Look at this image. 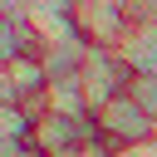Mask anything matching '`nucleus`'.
<instances>
[{"instance_id": "nucleus-5", "label": "nucleus", "mask_w": 157, "mask_h": 157, "mask_svg": "<svg viewBox=\"0 0 157 157\" xmlns=\"http://www.w3.org/2000/svg\"><path fill=\"white\" fill-rule=\"evenodd\" d=\"M118 54L132 74H157V20H132L118 39Z\"/></svg>"}, {"instance_id": "nucleus-8", "label": "nucleus", "mask_w": 157, "mask_h": 157, "mask_svg": "<svg viewBox=\"0 0 157 157\" xmlns=\"http://www.w3.org/2000/svg\"><path fill=\"white\" fill-rule=\"evenodd\" d=\"M128 93L157 118V74H132V83H128Z\"/></svg>"}, {"instance_id": "nucleus-12", "label": "nucleus", "mask_w": 157, "mask_h": 157, "mask_svg": "<svg viewBox=\"0 0 157 157\" xmlns=\"http://www.w3.org/2000/svg\"><path fill=\"white\" fill-rule=\"evenodd\" d=\"M20 157H44V152H34V147H25V152H20Z\"/></svg>"}, {"instance_id": "nucleus-10", "label": "nucleus", "mask_w": 157, "mask_h": 157, "mask_svg": "<svg viewBox=\"0 0 157 157\" xmlns=\"http://www.w3.org/2000/svg\"><path fill=\"white\" fill-rule=\"evenodd\" d=\"M113 157H157V132L142 137V142H128V147H113Z\"/></svg>"}, {"instance_id": "nucleus-7", "label": "nucleus", "mask_w": 157, "mask_h": 157, "mask_svg": "<svg viewBox=\"0 0 157 157\" xmlns=\"http://www.w3.org/2000/svg\"><path fill=\"white\" fill-rule=\"evenodd\" d=\"M34 49H39V34H34L29 15L25 10L0 15V64L5 59H20V54H34Z\"/></svg>"}, {"instance_id": "nucleus-1", "label": "nucleus", "mask_w": 157, "mask_h": 157, "mask_svg": "<svg viewBox=\"0 0 157 157\" xmlns=\"http://www.w3.org/2000/svg\"><path fill=\"white\" fill-rule=\"evenodd\" d=\"M78 83H83V98H88V113H98L108 98L128 93L132 83V69L123 64V54L113 44H88L83 64H78Z\"/></svg>"}, {"instance_id": "nucleus-3", "label": "nucleus", "mask_w": 157, "mask_h": 157, "mask_svg": "<svg viewBox=\"0 0 157 157\" xmlns=\"http://www.w3.org/2000/svg\"><path fill=\"white\" fill-rule=\"evenodd\" d=\"M93 118H98V137H103L108 147H128V142H142V137H152V132H157V118H152L132 93L108 98Z\"/></svg>"}, {"instance_id": "nucleus-4", "label": "nucleus", "mask_w": 157, "mask_h": 157, "mask_svg": "<svg viewBox=\"0 0 157 157\" xmlns=\"http://www.w3.org/2000/svg\"><path fill=\"white\" fill-rule=\"evenodd\" d=\"M69 20H74V29H78L88 44H113V49H118L123 29L132 25L128 0H74Z\"/></svg>"}, {"instance_id": "nucleus-6", "label": "nucleus", "mask_w": 157, "mask_h": 157, "mask_svg": "<svg viewBox=\"0 0 157 157\" xmlns=\"http://www.w3.org/2000/svg\"><path fill=\"white\" fill-rule=\"evenodd\" d=\"M39 108H49V113H69V118H83V113H88V98H83L78 74H54V78L44 83ZM39 108H34V113H39Z\"/></svg>"}, {"instance_id": "nucleus-2", "label": "nucleus", "mask_w": 157, "mask_h": 157, "mask_svg": "<svg viewBox=\"0 0 157 157\" xmlns=\"http://www.w3.org/2000/svg\"><path fill=\"white\" fill-rule=\"evenodd\" d=\"M83 142H98V118H93V113H83V118L49 113V108H39V113H34V132H29V147H34V152L59 157V152L83 147Z\"/></svg>"}, {"instance_id": "nucleus-11", "label": "nucleus", "mask_w": 157, "mask_h": 157, "mask_svg": "<svg viewBox=\"0 0 157 157\" xmlns=\"http://www.w3.org/2000/svg\"><path fill=\"white\" fill-rule=\"evenodd\" d=\"M10 10H25V0H0V15H10Z\"/></svg>"}, {"instance_id": "nucleus-9", "label": "nucleus", "mask_w": 157, "mask_h": 157, "mask_svg": "<svg viewBox=\"0 0 157 157\" xmlns=\"http://www.w3.org/2000/svg\"><path fill=\"white\" fill-rule=\"evenodd\" d=\"M69 10H74V0H25V15L29 20H59Z\"/></svg>"}]
</instances>
